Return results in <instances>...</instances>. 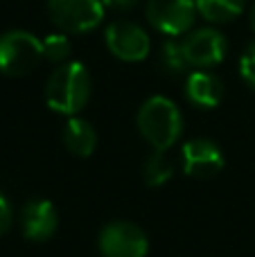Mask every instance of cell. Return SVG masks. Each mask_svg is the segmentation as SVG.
<instances>
[{"instance_id": "obj_1", "label": "cell", "mask_w": 255, "mask_h": 257, "mask_svg": "<svg viewBox=\"0 0 255 257\" xmlns=\"http://www.w3.org/2000/svg\"><path fill=\"white\" fill-rule=\"evenodd\" d=\"M90 99V75L84 63H59L45 84V102L54 113L77 115Z\"/></svg>"}, {"instance_id": "obj_2", "label": "cell", "mask_w": 255, "mask_h": 257, "mask_svg": "<svg viewBox=\"0 0 255 257\" xmlns=\"http://www.w3.org/2000/svg\"><path fill=\"white\" fill-rule=\"evenodd\" d=\"M136 124L145 140L156 151H167L176 145L183 131V115L170 97L154 95L138 108Z\"/></svg>"}, {"instance_id": "obj_3", "label": "cell", "mask_w": 255, "mask_h": 257, "mask_svg": "<svg viewBox=\"0 0 255 257\" xmlns=\"http://www.w3.org/2000/svg\"><path fill=\"white\" fill-rule=\"evenodd\" d=\"M43 59V41L32 32L9 30L0 34V75H30Z\"/></svg>"}, {"instance_id": "obj_4", "label": "cell", "mask_w": 255, "mask_h": 257, "mask_svg": "<svg viewBox=\"0 0 255 257\" xmlns=\"http://www.w3.org/2000/svg\"><path fill=\"white\" fill-rule=\"evenodd\" d=\"M102 0H48V16L63 34H84L104 21Z\"/></svg>"}, {"instance_id": "obj_5", "label": "cell", "mask_w": 255, "mask_h": 257, "mask_svg": "<svg viewBox=\"0 0 255 257\" xmlns=\"http://www.w3.org/2000/svg\"><path fill=\"white\" fill-rule=\"evenodd\" d=\"M145 16L156 32L174 39L192 30L197 5L194 0H147Z\"/></svg>"}, {"instance_id": "obj_6", "label": "cell", "mask_w": 255, "mask_h": 257, "mask_svg": "<svg viewBox=\"0 0 255 257\" xmlns=\"http://www.w3.org/2000/svg\"><path fill=\"white\" fill-rule=\"evenodd\" d=\"M97 248L102 257H147L149 239L138 223L111 221L99 232Z\"/></svg>"}, {"instance_id": "obj_7", "label": "cell", "mask_w": 255, "mask_h": 257, "mask_svg": "<svg viewBox=\"0 0 255 257\" xmlns=\"http://www.w3.org/2000/svg\"><path fill=\"white\" fill-rule=\"evenodd\" d=\"M183 45L185 61L194 70H208L226 59L228 52V41L215 27H199L190 30L181 41Z\"/></svg>"}, {"instance_id": "obj_8", "label": "cell", "mask_w": 255, "mask_h": 257, "mask_svg": "<svg viewBox=\"0 0 255 257\" xmlns=\"http://www.w3.org/2000/svg\"><path fill=\"white\" fill-rule=\"evenodd\" d=\"M104 41H106L108 52L126 63L143 61L152 50L149 34L131 21H113L104 30Z\"/></svg>"}, {"instance_id": "obj_9", "label": "cell", "mask_w": 255, "mask_h": 257, "mask_svg": "<svg viewBox=\"0 0 255 257\" xmlns=\"http://www.w3.org/2000/svg\"><path fill=\"white\" fill-rule=\"evenodd\" d=\"M181 158H183V172L192 178H201V181L217 176L226 165L221 147L208 138L188 140L181 149Z\"/></svg>"}, {"instance_id": "obj_10", "label": "cell", "mask_w": 255, "mask_h": 257, "mask_svg": "<svg viewBox=\"0 0 255 257\" xmlns=\"http://www.w3.org/2000/svg\"><path fill=\"white\" fill-rule=\"evenodd\" d=\"M59 214L52 201L48 199H32L25 203L21 212V228L23 235L30 241H48L57 232Z\"/></svg>"}, {"instance_id": "obj_11", "label": "cell", "mask_w": 255, "mask_h": 257, "mask_svg": "<svg viewBox=\"0 0 255 257\" xmlns=\"http://www.w3.org/2000/svg\"><path fill=\"white\" fill-rule=\"evenodd\" d=\"M185 97L197 108H215L224 97V84L208 70H194L185 79Z\"/></svg>"}, {"instance_id": "obj_12", "label": "cell", "mask_w": 255, "mask_h": 257, "mask_svg": "<svg viewBox=\"0 0 255 257\" xmlns=\"http://www.w3.org/2000/svg\"><path fill=\"white\" fill-rule=\"evenodd\" d=\"M63 145L72 156L79 158H88L93 156L95 147H97V133L95 126L84 117H68L66 126H63Z\"/></svg>"}, {"instance_id": "obj_13", "label": "cell", "mask_w": 255, "mask_h": 257, "mask_svg": "<svg viewBox=\"0 0 255 257\" xmlns=\"http://www.w3.org/2000/svg\"><path fill=\"white\" fill-rule=\"evenodd\" d=\"M197 12L208 23H228L246 7V0H194Z\"/></svg>"}, {"instance_id": "obj_14", "label": "cell", "mask_w": 255, "mask_h": 257, "mask_svg": "<svg viewBox=\"0 0 255 257\" xmlns=\"http://www.w3.org/2000/svg\"><path fill=\"white\" fill-rule=\"evenodd\" d=\"M174 169H172V163L165 158V151H156L154 149L152 154L147 156L143 165V176H145V183L149 187H161L165 185L167 181L172 178Z\"/></svg>"}, {"instance_id": "obj_15", "label": "cell", "mask_w": 255, "mask_h": 257, "mask_svg": "<svg viewBox=\"0 0 255 257\" xmlns=\"http://www.w3.org/2000/svg\"><path fill=\"white\" fill-rule=\"evenodd\" d=\"M161 66L165 68L170 75H181V72L188 70V61H185V54H183V45L181 41H165L161 45Z\"/></svg>"}, {"instance_id": "obj_16", "label": "cell", "mask_w": 255, "mask_h": 257, "mask_svg": "<svg viewBox=\"0 0 255 257\" xmlns=\"http://www.w3.org/2000/svg\"><path fill=\"white\" fill-rule=\"evenodd\" d=\"M70 57V39L63 32L50 34L43 39V59L52 63H66Z\"/></svg>"}, {"instance_id": "obj_17", "label": "cell", "mask_w": 255, "mask_h": 257, "mask_svg": "<svg viewBox=\"0 0 255 257\" xmlns=\"http://www.w3.org/2000/svg\"><path fill=\"white\" fill-rule=\"evenodd\" d=\"M239 75H242V79L255 90V43L248 45L246 52L239 59Z\"/></svg>"}, {"instance_id": "obj_18", "label": "cell", "mask_w": 255, "mask_h": 257, "mask_svg": "<svg viewBox=\"0 0 255 257\" xmlns=\"http://www.w3.org/2000/svg\"><path fill=\"white\" fill-rule=\"evenodd\" d=\"M12 221H14V210H12V205H9L7 196L0 194V235H5V232L9 230Z\"/></svg>"}, {"instance_id": "obj_19", "label": "cell", "mask_w": 255, "mask_h": 257, "mask_svg": "<svg viewBox=\"0 0 255 257\" xmlns=\"http://www.w3.org/2000/svg\"><path fill=\"white\" fill-rule=\"evenodd\" d=\"M102 5L106 9H113V12H126V9L136 7L138 0H102Z\"/></svg>"}, {"instance_id": "obj_20", "label": "cell", "mask_w": 255, "mask_h": 257, "mask_svg": "<svg viewBox=\"0 0 255 257\" xmlns=\"http://www.w3.org/2000/svg\"><path fill=\"white\" fill-rule=\"evenodd\" d=\"M248 21H251V27H253V32H255V3H253L251 12H248Z\"/></svg>"}]
</instances>
